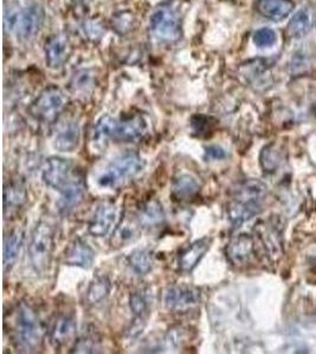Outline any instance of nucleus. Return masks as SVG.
I'll list each match as a JSON object with an SVG mask.
<instances>
[{"mask_svg": "<svg viewBox=\"0 0 316 354\" xmlns=\"http://www.w3.org/2000/svg\"><path fill=\"white\" fill-rule=\"evenodd\" d=\"M200 292L190 285H173L167 288L164 295V304L168 310L186 312L198 305Z\"/></svg>", "mask_w": 316, "mask_h": 354, "instance_id": "7", "label": "nucleus"}, {"mask_svg": "<svg viewBox=\"0 0 316 354\" xmlns=\"http://www.w3.org/2000/svg\"><path fill=\"white\" fill-rule=\"evenodd\" d=\"M295 4L292 0H258L256 4L257 11L267 19L281 21L292 12Z\"/></svg>", "mask_w": 316, "mask_h": 354, "instance_id": "18", "label": "nucleus"}, {"mask_svg": "<svg viewBox=\"0 0 316 354\" xmlns=\"http://www.w3.org/2000/svg\"><path fill=\"white\" fill-rule=\"evenodd\" d=\"M152 36L160 43L172 44L182 37V24L178 13L170 6H161L150 16Z\"/></svg>", "mask_w": 316, "mask_h": 354, "instance_id": "5", "label": "nucleus"}, {"mask_svg": "<svg viewBox=\"0 0 316 354\" xmlns=\"http://www.w3.org/2000/svg\"><path fill=\"white\" fill-rule=\"evenodd\" d=\"M81 129L76 121H67L60 127L55 137V148L62 153H71L78 147Z\"/></svg>", "mask_w": 316, "mask_h": 354, "instance_id": "16", "label": "nucleus"}, {"mask_svg": "<svg viewBox=\"0 0 316 354\" xmlns=\"http://www.w3.org/2000/svg\"><path fill=\"white\" fill-rule=\"evenodd\" d=\"M61 198L58 201V207L63 213H68L73 208H76L85 198V185L81 178L73 177V180L65 185L60 192Z\"/></svg>", "mask_w": 316, "mask_h": 354, "instance_id": "19", "label": "nucleus"}, {"mask_svg": "<svg viewBox=\"0 0 316 354\" xmlns=\"http://www.w3.org/2000/svg\"><path fill=\"white\" fill-rule=\"evenodd\" d=\"M141 223L135 218L126 216L120 222V225L115 228L112 238V245L115 247H122V245L135 241L140 236V227Z\"/></svg>", "mask_w": 316, "mask_h": 354, "instance_id": "23", "label": "nucleus"}, {"mask_svg": "<svg viewBox=\"0 0 316 354\" xmlns=\"http://www.w3.org/2000/svg\"><path fill=\"white\" fill-rule=\"evenodd\" d=\"M76 319L71 314H62L53 324L50 340L56 348L64 346L67 342H69L76 333Z\"/></svg>", "mask_w": 316, "mask_h": 354, "instance_id": "17", "label": "nucleus"}, {"mask_svg": "<svg viewBox=\"0 0 316 354\" xmlns=\"http://www.w3.org/2000/svg\"><path fill=\"white\" fill-rule=\"evenodd\" d=\"M199 190L200 187L198 182L195 177L191 176L188 174H180L175 176L172 183V195L180 201L195 198Z\"/></svg>", "mask_w": 316, "mask_h": 354, "instance_id": "25", "label": "nucleus"}, {"mask_svg": "<svg viewBox=\"0 0 316 354\" xmlns=\"http://www.w3.org/2000/svg\"><path fill=\"white\" fill-rule=\"evenodd\" d=\"M118 218V209L112 202H103L95 210L88 225V232L94 238H105L113 230Z\"/></svg>", "mask_w": 316, "mask_h": 354, "instance_id": "9", "label": "nucleus"}, {"mask_svg": "<svg viewBox=\"0 0 316 354\" xmlns=\"http://www.w3.org/2000/svg\"><path fill=\"white\" fill-rule=\"evenodd\" d=\"M227 157V150L220 145H211L205 147V160L207 161H222Z\"/></svg>", "mask_w": 316, "mask_h": 354, "instance_id": "36", "label": "nucleus"}, {"mask_svg": "<svg viewBox=\"0 0 316 354\" xmlns=\"http://www.w3.org/2000/svg\"><path fill=\"white\" fill-rule=\"evenodd\" d=\"M315 25V16L308 6L301 8L289 21L288 32L292 38L300 39L307 36Z\"/></svg>", "mask_w": 316, "mask_h": 354, "instance_id": "20", "label": "nucleus"}, {"mask_svg": "<svg viewBox=\"0 0 316 354\" xmlns=\"http://www.w3.org/2000/svg\"><path fill=\"white\" fill-rule=\"evenodd\" d=\"M95 252L82 239H75L65 250V265L88 270L93 265Z\"/></svg>", "mask_w": 316, "mask_h": 354, "instance_id": "14", "label": "nucleus"}, {"mask_svg": "<svg viewBox=\"0 0 316 354\" xmlns=\"http://www.w3.org/2000/svg\"><path fill=\"white\" fill-rule=\"evenodd\" d=\"M55 250V230L48 222L41 221L33 230L28 243V254L30 263L37 273L49 270Z\"/></svg>", "mask_w": 316, "mask_h": 354, "instance_id": "3", "label": "nucleus"}, {"mask_svg": "<svg viewBox=\"0 0 316 354\" xmlns=\"http://www.w3.org/2000/svg\"><path fill=\"white\" fill-rule=\"evenodd\" d=\"M26 200L25 185L19 180H11L5 185L4 214L5 216L12 215L15 212L21 209Z\"/></svg>", "mask_w": 316, "mask_h": 354, "instance_id": "22", "label": "nucleus"}, {"mask_svg": "<svg viewBox=\"0 0 316 354\" xmlns=\"http://www.w3.org/2000/svg\"><path fill=\"white\" fill-rule=\"evenodd\" d=\"M43 340V328L40 318L31 307L21 304L16 315L13 342L17 350L23 353L37 352Z\"/></svg>", "mask_w": 316, "mask_h": 354, "instance_id": "2", "label": "nucleus"}, {"mask_svg": "<svg viewBox=\"0 0 316 354\" xmlns=\"http://www.w3.org/2000/svg\"><path fill=\"white\" fill-rule=\"evenodd\" d=\"M283 161V153L281 151L280 148L275 145H267L264 147L260 155V163L262 169L265 173H274L280 167L281 163Z\"/></svg>", "mask_w": 316, "mask_h": 354, "instance_id": "29", "label": "nucleus"}, {"mask_svg": "<svg viewBox=\"0 0 316 354\" xmlns=\"http://www.w3.org/2000/svg\"><path fill=\"white\" fill-rule=\"evenodd\" d=\"M267 188L263 182L258 180H244L239 182L232 190V198L235 201L252 203V205H263L267 198Z\"/></svg>", "mask_w": 316, "mask_h": 354, "instance_id": "11", "label": "nucleus"}, {"mask_svg": "<svg viewBox=\"0 0 316 354\" xmlns=\"http://www.w3.org/2000/svg\"><path fill=\"white\" fill-rule=\"evenodd\" d=\"M110 290H112V283L108 277H98L90 282L88 290H87V300L91 305H98L108 298Z\"/></svg>", "mask_w": 316, "mask_h": 354, "instance_id": "28", "label": "nucleus"}, {"mask_svg": "<svg viewBox=\"0 0 316 354\" xmlns=\"http://www.w3.org/2000/svg\"><path fill=\"white\" fill-rule=\"evenodd\" d=\"M100 350V340L93 334L85 335L83 338L80 339L73 347V352L75 353H96Z\"/></svg>", "mask_w": 316, "mask_h": 354, "instance_id": "34", "label": "nucleus"}, {"mask_svg": "<svg viewBox=\"0 0 316 354\" xmlns=\"http://www.w3.org/2000/svg\"><path fill=\"white\" fill-rule=\"evenodd\" d=\"M262 210V205L244 203V202L231 200L227 205V213L229 221L234 227H239L245 222L255 218Z\"/></svg>", "mask_w": 316, "mask_h": 354, "instance_id": "21", "label": "nucleus"}, {"mask_svg": "<svg viewBox=\"0 0 316 354\" xmlns=\"http://www.w3.org/2000/svg\"><path fill=\"white\" fill-rule=\"evenodd\" d=\"M115 123L116 118L105 115L98 120L94 130V140L98 142H107L108 140H114V131H115Z\"/></svg>", "mask_w": 316, "mask_h": 354, "instance_id": "32", "label": "nucleus"}, {"mask_svg": "<svg viewBox=\"0 0 316 354\" xmlns=\"http://www.w3.org/2000/svg\"><path fill=\"white\" fill-rule=\"evenodd\" d=\"M254 44L260 48H272L277 41V35L270 28H262L257 30L252 37Z\"/></svg>", "mask_w": 316, "mask_h": 354, "instance_id": "33", "label": "nucleus"}, {"mask_svg": "<svg viewBox=\"0 0 316 354\" xmlns=\"http://www.w3.org/2000/svg\"><path fill=\"white\" fill-rule=\"evenodd\" d=\"M191 127L193 133L198 137H207L212 130L210 117L204 116V115H195L192 117Z\"/></svg>", "mask_w": 316, "mask_h": 354, "instance_id": "35", "label": "nucleus"}, {"mask_svg": "<svg viewBox=\"0 0 316 354\" xmlns=\"http://www.w3.org/2000/svg\"><path fill=\"white\" fill-rule=\"evenodd\" d=\"M210 247L211 239L207 236L199 239L197 241L192 242L190 245H187L185 250L179 253V270L185 273L192 272L199 262L202 261V259L207 255Z\"/></svg>", "mask_w": 316, "mask_h": 354, "instance_id": "12", "label": "nucleus"}, {"mask_svg": "<svg viewBox=\"0 0 316 354\" xmlns=\"http://www.w3.org/2000/svg\"><path fill=\"white\" fill-rule=\"evenodd\" d=\"M44 17V11L40 5H21L15 1L5 5V26L21 41H28L40 32Z\"/></svg>", "mask_w": 316, "mask_h": 354, "instance_id": "1", "label": "nucleus"}, {"mask_svg": "<svg viewBox=\"0 0 316 354\" xmlns=\"http://www.w3.org/2000/svg\"><path fill=\"white\" fill-rule=\"evenodd\" d=\"M67 105V97L61 88L49 86L42 91L33 105V113L40 121L51 123L63 111Z\"/></svg>", "mask_w": 316, "mask_h": 354, "instance_id": "6", "label": "nucleus"}, {"mask_svg": "<svg viewBox=\"0 0 316 354\" xmlns=\"http://www.w3.org/2000/svg\"><path fill=\"white\" fill-rule=\"evenodd\" d=\"M138 218L142 225L150 228H155L162 225L165 221V212L161 203L155 198L145 202L140 208Z\"/></svg>", "mask_w": 316, "mask_h": 354, "instance_id": "26", "label": "nucleus"}, {"mask_svg": "<svg viewBox=\"0 0 316 354\" xmlns=\"http://www.w3.org/2000/svg\"><path fill=\"white\" fill-rule=\"evenodd\" d=\"M147 133V123L140 115H130L116 120L114 140L116 141L138 142Z\"/></svg>", "mask_w": 316, "mask_h": 354, "instance_id": "10", "label": "nucleus"}, {"mask_svg": "<svg viewBox=\"0 0 316 354\" xmlns=\"http://www.w3.org/2000/svg\"><path fill=\"white\" fill-rule=\"evenodd\" d=\"M70 44L67 37L56 35L49 38L45 44V61L50 68H60L69 56Z\"/></svg>", "mask_w": 316, "mask_h": 354, "instance_id": "15", "label": "nucleus"}, {"mask_svg": "<svg viewBox=\"0 0 316 354\" xmlns=\"http://www.w3.org/2000/svg\"><path fill=\"white\" fill-rule=\"evenodd\" d=\"M75 3H87V1H89V0H73Z\"/></svg>", "mask_w": 316, "mask_h": 354, "instance_id": "37", "label": "nucleus"}, {"mask_svg": "<svg viewBox=\"0 0 316 354\" xmlns=\"http://www.w3.org/2000/svg\"><path fill=\"white\" fill-rule=\"evenodd\" d=\"M23 242H24V232L19 228L10 232L8 236L5 238L4 252H3L5 272L12 270L13 266L16 265Z\"/></svg>", "mask_w": 316, "mask_h": 354, "instance_id": "24", "label": "nucleus"}, {"mask_svg": "<svg viewBox=\"0 0 316 354\" xmlns=\"http://www.w3.org/2000/svg\"><path fill=\"white\" fill-rule=\"evenodd\" d=\"M73 165L70 160L62 157H50L43 170V181L53 189L61 192L73 180Z\"/></svg>", "mask_w": 316, "mask_h": 354, "instance_id": "8", "label": "nucleus"}, {"mask_svg": "<svg viewBox=\"0 0 316 354\" xmlns=\"http://www.w3.org/2000/svg\"><path fill=\"white\" fill-rule=\"evenodd\" d=\"M145 167V161L138 153H123L116 157L98 176V185L103 189H114L137 176Z\"/></svg>", "mask_w": 316, "mask_h": 354, "instance_id": "4", "label": "nucleus"}, {"mask_svg": "<svg viewBox=\"0 0 316 354\" xmlns=\"http://www.w3.org/2000/svg\"><path fill=\"white\" fill-rule=\"evenodd\" d=\"M261 238L267 247V252L272 254V257H277L281 250V236L279 230H276L275 225H260Z\"/></svg>", "mask_w": 316, "mask_h": 354, "instance_id": "31", "label": "nucleus"}, {"mask_svg": "<svg viewBox=\"0 0 316 354\" xmlns=\"http://www.w3.org/2000/svg\"><path fill=\"white\" fill-rule=\"evenodd\" d=\"M128 265L130 268L139 274V275H146L153 270L155 265V257L150 250H135L128 255Z\"/></svg>", "mask_w": 316, "mask_h": 354, "instance_id": "27", "label": "nucleus"}, {"mask_svg": "<svg viewBox=\"0 0 316 354\" xmlns=\"http://www.w3.org/2000/svg\"><path fill=\"white\" fill-rule=\"evenodd\" d=\"M130 310L135 315V319L146 320L147 315L150 313V300L148 294L143 290H138L130 294Z\"/></svg>", "mask_w": 316, "mask_h": 354, "instance_id": "30", "label": "nucleus"}, {"mask_svg": "<svg viewBox=\"0 0 316 354\" xmlns=\"http://www.w3.org/2000/svg\"><path fill=\"white\" fill-rule=\"evenodd\" d=\"M255 252V241L247 234H239L227 247V257L232 265H245Z\"/></svg>", "mask_w": 316, "mask_h": 354, "instance_id": "13", "label": "nucleus"}]
</instances>
